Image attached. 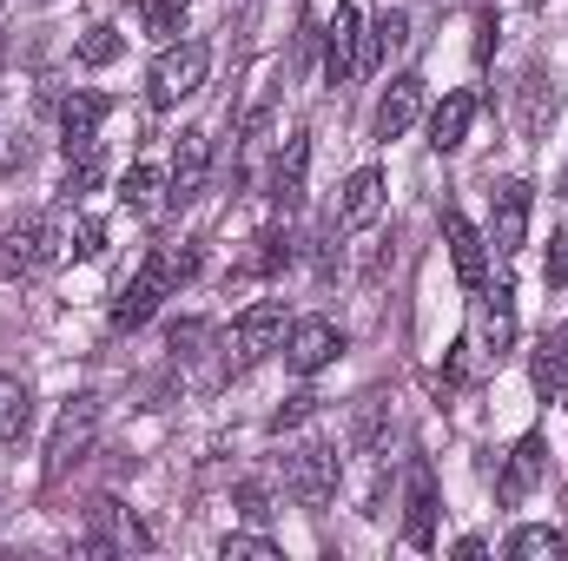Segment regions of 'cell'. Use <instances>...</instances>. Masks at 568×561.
<instances>
[{
  "label": "cell",
  "mask_w": 568,
  "mask_h": 561,
  "mask_svg": "<svg viewBox=\"0 0 568 561\" xmlns=\"http://www.w3.org/2000/svg\"><path fill=\"white\" fill-rule=\"evenodd\" d=\"M192 272H199V252H192V245H185V252L152 245V252H145V265L133 272V284H126V290H120V304H113V324H120V330H140L145 317H152L179 284L192 278Z\"/></svg>",
  "instance_id": "1"
},
{
  "label": "cell",
  "mask_w": 568,
  "mask_h": 561,
  "mask_svg": "<svg viewBox=\"0 0 568 561\" xmlns=\"http://www.w3.org/2000/svg\"><path fill=\"white\" fill-rule=\"evenodd\" d=\"M205 67H212V47L205 40H165V53L152 60V73H145V100L165 113V106H179V100H192L199 86H205Z\"/></svg>",
  "instance_id": "2"
},
{
  "label": "cell",
  "mask_w": 568,
  "mask_h": 561,
  "mask_svg": "<svg viewBox=\"0 0 568 561\" xmlns=\"http://www.w3.org/2000/svg\"><path fill=\"white\" fill-rule=\"evenodd\" d=\"M337 476H344V456L331 442H297L284 456V489H291L297 509H324L337 496Z\"/></svg>",
  "instance_id": "3"
},
{
  "label": "cell",
  "mask_w": 568,
  "mask_h": 561,
  "mask_svg": "<svg viewBox=\"0 0 568 561\" xmlns=\"http://www.w3.org/2000/svg\"><path fill=\"white\" fill-rule=\"evenodd\" d=\"M53 252H60V238H53L47 212H20V218L0 232V278H27V272H40Z\"/></svg>",
  "instance_id": "4"
},
{
  "label": "cell",
  "mask_w": 568,
  "mask_h": 561,
  "mask_svg": "<svg viewBox=\"0 0 568 561\" xmlns=\"http://www.w3.org/2000/svg\"><path fill=\"white\" fill-rule=\"evenodd\" d=\"M93 429H100V404H93V397H73V404L60 410V422H53V436H47V482H60V476L87 456Z\"/></svg>",
  "instance_id": "5"
},
{
  "label": "cell",
  "mask_w": 568,
  "mask_h": 561,
  "mask_svg": "<svg viewBox=\"0 0 568 561\" xmlns=\"http://www.w3.org/2000/svg\"><path fill=\"white\" fill-rule=\"evenodd\" d=\"M344 357V330L331 324V317H297L291 330H284V364L297 370V377H317L324 364H337Z\"/></svg>",
  "instance_id": "6"
},
{
  "label": "cell",
  "mask_w": 568,
  "mask_h": 561,
  "mask_svg": "<svg viewBox=\"0 0 568 561\" xmlns=\"http://www.w3.org/2000/svg\"><path fill=\"white\" fill-rule=\"evenodd\" d=\"M357 73H364V20H357V7H337L324 20V80L351 86Z\"/></svg>",
  "instance_id": "7"
},
{
  "label": "cell",
  "mask_w": 568,
  "mask_h": 561,
  "mask_svg": "<svg viewBox=\"0 0 568 561\" xmlns=\"http://www.w3.org/2000/svg\"><path fill=\"white\" fill-rule=\"evenodd\" d=\"M529 212H536V185H529V178H509V185L496 192V212H489V245H496V258H516V252H523Z\"/></svg>",
  "instance_id": "8"
},
{
  "label": "cell",
  "mask_w": 568,
  "mask_h": 561,
  "mask_svg": "<svg viewBox=\"0 0 568 561\" xmlns=\"http://www.w3.org/2000/svg\"><path fill=\"white\" fill-rule=\"evenodd\" d=\"M205 172H212V133L205 126H185L172 145V178H165V198L172 205H192L205 192Z\"/></svg>",
  "instance_id": "9"
},
{
  "label": "cell",
  "mask_w": 568,
  "mask_h": 561,
  "mask_svg": "<svg viewBox=\"0 0 568 561\" xmlns=\"http://www.w3.org/2000/svg\"><path fill=\"white\" fill-rule=\"evenodd\" d=\"M284 330H291V310H284V297H258L245 317H239V364H258V357H272L284 350Z\"/></svg>",
  "instance_id": "10"
},
{
  "label": "cell",
  "mask_w": 568,
  "mask_h": 561,
  "mask_svg": "<svg viewBox=\"0 0 568 561\" xmlns=\"http://www.w3.org/2000/svg\"><path fill=\"white\" fill-rule=\"evenodd\" d=\"M476 330H483V357H509V344H516V284L496 278V290L483 284V297H476Z\"/></svg>",
  "instance_id": "11"
},
{
  "label": "cell",
  "mask_w": 568,
  "mask_h": 561,
  "mask_svg": "<svg viewBox=\"0 0 568 561\" xmlns=\"http://www.w3.org/2000/svg\"><path fill=\"white\" fill-rule=\"evenodd\" d=\"M424 100H429L424 73H397V80L384 86V100H377V120H371V126H377V140H404V133L424 120Z\"/></svg>",
  "instance_id": "12"
},
{
  "label": "cell",
  "mask_w": 568,
  "mask_h": 561,
  "mask_svg": "<svg viewBox=\"0 0 568 561\" xmlns=\"http://www.w3.org/2000/svg\"><path fill=\"white\" fill-rule=\"evenodd\" d=\"M443 245H449L456 278L469 284V290H483V278H489V238H483L463 212H443Z\"/></svg>",
  "instance_id": "13"
},
{
  "label": "cell",
  "mask_w": 568,
  "mask_h": 561,
  "mask_svg": "<svg viewBox=\"0 0 568 561\" xmlns=\"http://www.w3.org/2000/svg\"><path fill=\"white\" fill-rule=\"evenodd\" d=\"M542 469H549V449H542V436H523L509 456H503V476H496V496H503V509H516L536 482H542Z\"/></svg>",
  "instance_id": "14"
},
{
  "label": "cell",
  "mask_w": 568,
  "mask_h": 561,
  "mask_svg": "<svg viewBox=\"0 0 568 561\" xmlns=\"http://www.w3.org/2000/svg\"><path fill=\"white\" fill-rule=\"evenodd\" d=\"M384 212V172L377 165H357L351 178H344V198H337V225L344 232H357V225H371Z\"/></svg>",
  "instance_id": "15"
},
{
  "label": "cell",
  "mask_w": 568,
  "mask_h": 561,
  "mask_svg": "<svg viewBox=\"0 0 568 561\" xmlns=\"http://www.w3.org/2000/svg\"><path fill=\"white\" fill-rule=\"evenodd\" d=\"M304 172H311V133H291L272 165V205L278 212H297L304 205Z\"/></svg>",
  "instance_id": "16"
},
{
  "label": "cell",
  "mask_w": 568,
  "mask_h": 561,
  "mask_svg": "<svg viewBox=\"0 0 568 561\" xmlns=\"http://www.w3.org/2000/svg\"><path fill=\"white\" fill-rule=\"evenodd\" d=\"M404 542L429 549L436 542V476L429 462H410V502H404Z\"/></svg>",
  "instance_id": "17"
},
{
  "label": "cell",
  "mask_w": 568,
  "mask_h": 561,
  "mask_svg": "<svg viewBox=\"0 0 568 561\" xmlns=\"http://www.w3.org/2000/svg\"><path fill=\"white\" fill-rule=\"evenodd\" d=\"M100 120H106V93H73L60 106V145H67V159L87 152V145H100Z\"/></svg>",
  "instance_id": "18"
},
{
  "label": "cell",
  "mask_w": 568,
  "mask_h": 561,
  "mask_svg": "<svg viewBox=\"0 0 568 561\" xmlns=\"http://www.w3.org/2000/svg\"><path fill=\"white\" fill-rule=\"evenodd\" d=\"M529 377H536V397L568 404V324H562V330H549V337L536 344V364H529Z\"/></svg>",
  "instance_id": "19"
},
{
  "label": "cell",
  "mask_w": 568,
  "mask_h": 561,
  "mask_svg": "<svg viewBox=\"0 0 568 561\" xmlns=\"http://www.w3.org/2000/svg\"><path fill=\"white\" fill-rule=\"evenodd\" d=\"M469 120H476V93H443V106L429 113V145L456 152V145L469 140Z\"/></svg>",
  "instance_id": "20"
},
{
  "label": "cell",
  "mask_w": 568,
  "mask_h": 561,
  "mask_svg": "<svg viewBox=\"0 0 568 561\" xmlns=\"http://www.w3.org/2000/svg\"><path fill=\"white\" fill-rule=\"evenodd\" d=\"M27 422H33V390H27L20 377L0 370V442H20Z\"/></svg>",
  "instance_id": "21"
},
{
  "label": "cell",
  "mask_w": 568,
  "mask_h": 561,
  "mask_svg": "<svg viewBox=\"0 0 568 561\" xmlns=\"http://www.w3.org/2000/svg\"><path fill=\"white\" fill-rule=\"evenodd\" d=\"M120 198H126V212H145V218H152V212L165 205V178H159L152 165H133V172L120 178Z\"/></svg>",
  "instance_id": "22"
},
{
  "label": "cell",
  "mask_w": 568,
  "mask_h": 561,
  "mask_svg": "<svg viewBox=\"0 0 568 561\" xmlns=\"http://www.w3.org/2000/svg\"><path fill=\"white\" fill-rule=\"evenodd\" d=\"M509 561H562V529H549V522L516 529L509 536Z\"/></svg>",
  "instance_id": "23"
},
{
  "label": "cell",
  "mask_w": 568,
  "mask_h": 561,
  "mask_svg": "<svg viewBox=\"0 0 568 561\" xmlns=\"http://www.w3.org/2000/svg\"><path fill=\"white\" fill-rule=\"evenodd\" d=\"M549 120H556V86H549L542 73H529V80H523V133L536 140Z\"/></svg>",
  "instance_id": "24"
},
{
  "label": "cell",
  "mask_w": 568,
  "mask_h": 561,
  "mask_svg": "<svg viewBox=\"0 0 568 561\" xmlns=\"http://www.w3.org/2000/svg\"><path fill=\"white\" fill-rule=\"evenodd\" d=\"M100 178H106V152H100V145L73 152V159H67V185H60V192H67V205H73V198H87Z\"/></svg>",
  "instance_id": "25"
},
{
  "label": "cell",
  "mask_w": 568,
  "mask_h": 561,
  "mask_svg": "<svg viewBox=\"0 0 568 561\" xmlns=\"http://www.w3.org/2000/svg\"><path fill=\"white\" fill-rule=\"evenodd\" d=\"M185 13H192V0H140V27L152 40H179Z\"/></svg>",
  "instance_id": "26"
},
{
  "label": "cell",
  "mask_w": 568,
  "mask_h": 561,
  "mask_svg": "<svg viewBox=\"0 0 568 561\" xmlns=\"http://www.w3.org/2000/svg\"><path fill=\"white\" fill-rule=\"evenodd\" d=\"M410 40V20H404V7H390V13H377V27H371V47H364V67H377L390 47H404Z\"/></svg>",
  "instance_id": "27"
},
{
  "label": "cell",
  "mask_w": 568,
  "mask_h": 561,
  "mask_svg": "<svg viewBox=\"0 0 568 561\" xmlns=\"http://www.w3.org/2000/svg\"><path fill=\"white\" fill-rule=\"evenodd\" d=\"M120 47H126V40H120L113 27H93V33L80 40V67H113V60H120Z\"/></svg>",
  "instance_id": "28"
},
{
  "label": "cell",
  "mask_w": 568,
  "mask_h": 561,
  "mask_svg": "<svg viewBox=\"0 0 568 561\" xmlns=\"http://www.w3.org/2000/svg\"><path fill=\"white\" fill-rule=\"evenodd\" d=\"M219 555L225 561H278V542H265V536H225V542H219Z\"/></svg>",
  "instance_id": "29"
},
{
  "label": "cell",
  "mask_w": 568,
  "mask_h": 561,
  "mask_svg": "<svg viewBox=\"0 0 568 561\" xmlns=\"http://www.w3.org/2000/svg\"><path fill=\"white\" fill-rule=\"evenodd\" d=\"M232 502H239V516H252V522H265V516H272L265 482H239V496H232Z\"/></svg>",
  "instance_id": "30"
},
{
  "label": "cell",
  "mask_w": 568,
  "mask_h": 561,
  "mask_svg": "<svg viewBox=\"0 0 568 561\" xmlns=\"http://www.w3.org/2000/svg\"><path fill=\"white\" fill-rule=\"evenodd\" d=\"M384 442V404H364V417H357V449H377Z\"/></svg>",
  "instance_id": "31"
},
{
  "label": "cell",
  "mask_w": 568,
  "mask_h": 561,
  "mask_svg": "<svg viewBox=\"0 0 568 561\" xmlns=\"http://www.w3.org/2000/svg\"><path fill=\"white\" fill-rule=\"evenodd\" d=\"M258 245H265V252H258V272H278V265H291V238H284V232H265Z\"/></svg>",
  "instance_id": "32"
},
{
  "label": "cell",
  "mask_w": 568,
  "mask_h": 561,
  "mask_svg": "<svg viewBox=\"0 0 568 561\" xmlns=\"http://www.w3.org/2000/svg\"><path fill=\"white\" fill-rule=\"evenodd\" d=\"M542 278H549V284H568V225L549 238V265H542Z\"/></svg>",
  "instance_id": "33"
},
{
  "label": "cell",
  "mask_w": 568,
  "mask_h": 561,
  "mask_svg": "<svg viewBox=\"0 0 568 561\" xmlns=\"http://www.w3.org/2000/svg\"><path fill=\"white\" fill-rule=\"evenodd\" d=\"M73 252H80V258H100V252H106V225H100V218H80V245H73Z\"/></svg>",
  "instance_id": "34"
},
{
  "label": "cell",
  "mask_w": 568,
  "mask_h": 561,
  "mask_svg": "<svg viewBox=\"0 0 568 561\" xmlns=\"http://www.w3.org/2000/svg\"><path fill=\"white\" fill-rule=\"evenodd\" d=\"M311 410H317V397H291V404H284L278 417H272V429H297V422L311 417Z\"/></svg>",
  "instance_id": "35"
},
{
  "label": "cell",
  "mask_w": 568,
  "mask_h": 561,
  "mask_svg": "<svg viewBox=\"0 0 568 561\" xmlns=\"http://www.w3.org/2000/svg\"><path fill=\"white\" fill-rule=\"evenodd\" d=\"M556 192H562V198H568V165H562V178H556Z\"/></svg>",
  "instance_id": "36"
},
{
  "label": "cell",
  "mask_w": 568,
  "mask_h": 561,
  "mask_svg": "<svg viewBox=\"0 0 568 561\" xmlns=\"http://www.w3.org/2000/svg\"><path fill=\"white\" fill-rule=\"evenodd\" d=\"M0 7H7V0H0Z\"/></svg>",
  "instance_id": "37"
}]
</instances>
